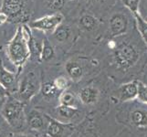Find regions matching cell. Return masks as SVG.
I'll return each instance as SVG.
<instances>
[{
  "label": "cell",
  "mask_w": 147,
  "mask_h": 137,
  "mask_svg": "<svg viewBox=\"0 0 147 137\" xmlns=\"http://www.w3.org/2000/svg\"><path fill=\"white\" fill-rule=\"evenodd\" d=\"M31 38L28 27H20L13 39L7 46L8 57L16 65H21L25 62L30 54L28 41Z\"/></svg>",
  "instance_id": "6da1fadb"
},
{
  "label": "cell",
  "mask_w": 147,
  "mask_h": 137,
  "mask_svg": "<svg viewBox=\"0 0 147 137\" xmlns=\"http://www.w3.org/2000/svg\"><path fill=\"white\" fill-rule=\"evenodd\" d=\"M129 108L121 113L125 114V121L136 130L147 129V105L137 100L129 101Z\"/></svg>",
  "instance_id": "7a4b0ae2"
},
{
  "label": "cell",
  "mask_w": 147,
  "mask_h": 137,
  "mask_svg": "<svg viewBox=\"0 0 147 137\" xmlns=\"http://www.w3.org/2000/svg\"><path fill=\"white\" fill-rule=\"evenodd\" d=\"M1 115L11 127L16 129L21 128L25 123L24 104L22 101L10 98L3 106Z\"/></svg>",
  "instance_id": "3957f363"
},
{
  "label": "cell",
  "mask_w": 147,
  "mask_h": 137,
  "mask_svg": "<svg viewBox=\"0 0 147 137\" xmlns=\"http://www.w3.org/2000/svg\"><path fill=\"white\" fill-rule=\"evenodd\" d=\"M115 63L121 70H128L134 66L139 59V52L134 45L129 43L121 44L114 53Z\"/></svg>",
  "instance_id": "277c9868"
},
{
  "label": "cell",
  "mask_w": 147,
  "mask_h": 137,
  "mask_svg": "<svg viewBox=\"0 0 147 137\" xmlns=\"http://www.w3.org/2000/svg\"><path fill=\"white\" fill-rule=\"evenodd\" d=\"M38 89L39 83L36 76L33 72H30L27 76H25L24 79L21 80L18 90L19 97L23 101H28L37 93Z\"/></svg>",
  "instance_id": "5b68a950"
},
{
  "label": "cell",
  "mask_w": 147,
  "mask_h": 137,
  "mask_svg": "<svg viewBox=\"0 0 147 137\" xmlns=\"http://www.w3.org/2000/svg\"><path fill=\"white\" fill-rule=\"evenodd\" d=\"M63 20L61 14L57 13L51 16H46L30 23V27L42 31H54Z\"/></svg>",
  "instance_id": "8992f818"
},
{
  "label": "cell",
  "mask_w": 147,
  "mask_h": 137,
  "mask_svg": "<svg viewBox=\"0 0 147 137\" xmlns=\"http://www.w3.org/2000/svg\"><path fill=\"white\" fill-rule=\"evenodd\" d=\"M138 93V80H133L127 83H124L118 90L119 101L123 103L134 101L137 98Z\"/></svg>",
  "instance_id": "52a82bcc"
},
{
  "label": "cell",
  "mask_w": 147,
  "mask_h": 137,
  "mask_svg": "<svg viewBox=\"0 0 147 137\" xmlns=\"http://www.w3.org/2000/svg\"><path fill=\"white\" fill-rule=\"evenodd\" d=\"M127 18L123 14H115L110 19V28L113 36L123 34L127 29Z\"/></svg>",
  "instance_id": "ba28073f"
},
{
  "label": "cell",
  "mask_w": 147,
  "mask_h": 137,
  "mask_svg": "<svg viewBox=\"0 0 147 137\" xmlns=\"http://www.w3.org/2000/svg\"><path fill=\"white\" fill-rule=\"evenodd\" d=\"M22 0H4L2 12L7 14V17H16L22 12Z\"/></svg>",
  "instance_id": "9c48e42d"
},
{
  "label": "cell",
  "mask_w": 147,
  "mask_h": 137,
  "mask_svg": "<svg viewBox=\"0 0 147 137\" xmlns=\"http://www.w3.org/2000/svg\"><path fill=\"white\" fill-rule=\"evenodd\" d=\"M98 98L99 90L92 86H87V87H84L80 90V99L84 104H93L98 101Z\"/></svg>",
  "instance_id": "30bf717a"
},
{
  "label": "cell",
  "mask_w": 147,
  "mask_h": 137,
  "mask_svg": "<svg viewBox=\"0 0 147 137\" xmlns=\"http://www.w3.org/2000/svg\"><path fill=\"white\" fill-rule=\"evenodd\" d=\"M28 125L33 130H40L44 127V118L38 111H32L28 116Z\"/></svg>",
  "instance_id": "8fae6325"
},
{
  "label": "cell",
  "mask_w": 147,
  "mask_h": 137,
  "mask_svg": "<svg viewBox=\"0 0 147 137\" xmlns=\"http://www.w3.org/2000/svg\"><path fill=\"white\" fill-rule=\"evenodd\" d=\"M15 80V76L13 73L9 72L2 65H0V83L5 89L10 87Z\"/></svg>",
  "instance_id": "7c38bea8"
},
{
  "label": "cell",
  "mask_w": 147,
  "mask_h": 137,
  "mask_svg": "<svg viewBox=\"0 0 147 137\" xmlns=\"http://www.w3.org/2000/svg\"><path fill=\"white\" fill-rule=\"evenodd\" d=\"M66 70H67V72L69 77L74 80L80 79L83 73L82 68L77 62L74 61H69L66 64Z\"/></svg>",
  "instance_id": "4fadbf2b"
},
{
  "label": "cell",
  "mask_w": 147,
  "mask_h": 137,
  "mask_svg": "<svg viewBox=\"0 0 147 137\" xmlns=\"http://www.w3.org/2000/svg\"><path fill=\"white\" fill-rule=\"evenodd\" d=\"M96 25H97V20L90 15H84L80 19V26L85 30H92Z\"/></svg>",
  "instance_id": "5bb4252c"
},
{
  "label": "cell",
  "mask_w": 147,
  "mask_h": 137,
  "mask_svg": "<svg viewBox=\"0 0 147 137\" xmlns=\"http://www.w3.org/2000/svg\"><path fill=\"white\" fill-rule=\"evenodd\" d=\"M63 132V127L58 121H49L48 125V134L49 137H59Z\"/></svg>",
  "instance_id": "9a60e30c"
},
{
  "label": "cell",
  "mask_w": 147,
  "mask_h": 137,
  "mask_svg": "<svg viewBox=\"0 0 147 137\" xmlns=\"http://www.w3.org/2000/svg\"><path fill=\"white\" fill-rule=\"evenodd\" d=\"M70 35L69 28L66 26H59L54 30V37L55 38L60 42H64L68 39Z\"/></svg>",
  "instance_id": "2e32d148"
},
{
  "label": "cell",
  "mask_w": 147,
  "mask_h": 137,
  "mask_svg": "<svg viewBox=\"0 0 147 137\" xmlns=\"http://www.w3.org/2000/svg\"><path fill=\"white\" fill-rule=\"evenodd\" d=\"M60 104L64 106H69V107H74V105L76 103V99L73 92H71L70 90H65L64 92L60 95L59 97Z\"/></svg>",
  "instance_id": "e0dca14e"
},
{
  "label": "cell",
  "mask_w": 147,
  "mask_h": 137,
  "mask_svg": "<svg viewBox=\"0 0 147 137\" xmlns=\"http://www.w3.org/2000/svg\"><path fill=\"white\" fill-rule=\"evenodd\" d=\"M77 109L74 107H69V106H64L60 105L59 107H58V114L59 115V117H61L63 119H70L73 116L76 115L77 113Z\"/></svg>",
  "instance_id": "ac0fdd59"
},
{
  "label": "cell",
  "mask_w": 147,
  "mask_h": 137,
  "mask_svg": "<svg viewBox=\"0 0 147 137\" xmlns=\"http://www.w3.org/2000/svg\"><path fill=\"white\" fill-rule=\"evenodd\" d=\"M58 88L56 87L54 82H46L42 86V93L44 96H46L48 98H52L57 93Z\"/></svg>",
  "instance_id": "d6986e66"
},
{
  "label": "cell",
  "mask_w": 147,
  "mask_h": 137,
  "mask_svg": "<svg viewBox=\"0 0 147 137\" xmlns=\"http://www.w3.org/2000/svg\"><path fill=\"white\" fill-rule=\"evenodd\" d=\"M136 100L147 105V87L140 80H138V93Z\"/></svg>",
  "instance_id": "ffe728a7"
},
{
  "label": "cell",
  "mask_w": 147,
  "mask_h": 137,
  "mask_svg": "<svg viewBox=\"0 0 147 137\" xmlns=\"http://www.w3.org/2000/svg\"><path fill=\"white\" fill-rule=\"evenodd\" d=\"M53 55H54V50H53L52 47L46 43L42 47L40 57H41V59L44 60H49L53 57Z\"/></svg>",
  "instance_id": "44dd1931"
},
{
  "label": "cell",
  "mask_w": 147,
  "mask_h": 137,
  "mask_svg": "<svg viewBox=\"0 0 147 137\" xmlns=\"http://www.w3.org/2000/svg\"><path fill=\"white\" fill-rule=\"evenodd\" d=\"M137 23H138L139 31L145 43L147 44V22H144L140 17H137Z\"/></svg>",
  "instance_id": "7402d4cb"
},
{
  "label": "cell",
  "mask_w": 147,
  "mask_h": 137,
  "mask_svg": "<svg viewBox=\"0 0 147 137\" xmlns=\"http://www.w3.org/2000/svg\"><path fill=\"white\" fill-rule=\"evenodd\" d=\"M64 0H49L48 7L51 10H59L64 6Z\"/></svg>",
  "instance_id": "603a6c76"
},
{
  "label": "cell",
  "mask_w": 147,
  "mask_h": 137,
  "mask_svg": "<svg viewBox=\"0 0 147 137\" xmlns=\"http://www.w3.org/2000/svg\"><path fill=\"white\" fill-rule=\"evenodd\" d=\"M7 124H8L6 121V120L0 116V137H7L8 135Z\"/></svg>",
  "instance_id": "cb8c5ba5"
},
{
  "label": "cell",
  "mask_w": 147,
  "mask_h": 137,
  "mask_svg": "<svg viewBox=\"0 0 147 137\" xmlns=\"http://www.w3.org/2000/svg\"><path fill=\"white\" fill-rule=\"evenodd\" d=\"M123 2L131 10H133L134 13H136V10H137V7H138L139 0H123Z\"/></svg>",
  "instance_id": "d4e9b609"
},
{
  "label": "cell",
  "mask_w": 147,
  "mask_h": 137,
  "mask_svg": "<svg viewBox=\"0 0 147 137\" xmlns=\"http://www.w3.org/2000/svg\"><path fill=\"white\" fill-rule=\"evenodd\" d=\"M54 84L56 87L58 88V90H62L67 87V80H66V79H64V78H59L55 80Z\"/></svg>",
  "instance_id": "484cf974"
},
{
  "label": "cell",
  "mask_w": 147,
  "mask_h": 137,
  "mask_svg": "<svg viewBox=\"0 0 147 137\" xmlns=\"http://www.w3.org/2000/svg\"><path fill=\"white\" fill-rule=\"evenodd\" d=\"M7 19H8V17H7V14H5L3 12H0V25L4 24Z\"/></svg>",
  "instance_id": "4316f807"
},
{
  "label": "cell",
  "mask_w": 147,
  "mask_h": 137,
  "mask_svg": "<svg viewBox=\"0 0 147 137\" xmlns=\"http://www.w3.org/2000/svg\"><path fill=\"white\" fill-rule=\"evenodd\" d=\"M6 94H7V90L0 83V98H3L4 96H6Z\"/></svg>",
  "instance_id": "83f0119b"
},
{
  "label": "cell",
  "mask_w": 147,
  "mask_h": 137,
  "mask_svg": "<svg viewBox=\"0 0 147 137\" xmlns=\"http://www.w3.org/2000/svg\"><path fill=\"white\" fill-rule=\"evenodd\" d=\"M15 137H36L34 135H30V134H18Z\"/></svg>",
  "instance_id": "f1b7e54d"
},
{
  "label": "cell",
  "mask_w": 147,
  "mask_h": 137,
  "mask_svg": "<svg viewBox=\"0 0 147 137\" xmlns=\"http://www.w3.org/2000/svg\"><path fill=\"white\" fill-rule=\"evenodd\" d=\"M140 82H141V80H140ZM143 82L146 86V87H147V74H146V76L144 77V80H143V82Z\"/></svg>",
  "instance_id": "f546056e"
},
{
  "label": "cell",
  "mask_w": 147,
  "mask_h": 137,
  "mask_svg": "<svg viewBox=\"0 0 147 137\" xmlns=\"http://www.w3.org/2000/svg\"><path fill=\"white\" fill-rule=\"evenodd\" d=\"M145 70H146V73H147V65H146V68H145Z\"/></svg>",
  "instance_id": "4dcf8cb0"
},
{
  "label": "cell",
  "mask_w": 147,
  "mask_h": 137,
  "mask_svg": "<svg viewBox=\"0 0 147 137\" xmlns=\"http://www.w3.org/2000/svg\"><path fill=\"white\" fill-rule=\"evenodd\" d=\"M46 137H49V136H46Z\"/></svg>",
  "instance_id": "1f68e13d"
}]
</instances>
